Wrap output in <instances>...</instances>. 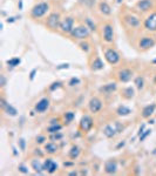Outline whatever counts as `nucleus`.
Wrapping results in <instances>:
<instances>
[{
	"instance_id": "obj_1",
	"label": "nucleus",
	"mask_w": 156,
	"mask_h": 176,
	"mask_svg": "<svg viewBox=\"0 0 156 176\" xmlns=\"http://www.w3.org/2000/svg\"><path fill=\"white\" fill-rule=\"evenodd\" d=\"M49 11V5L48 2L46 1H41V2H38L36 5H34L33 8L31 9V16L34 18V19H40V18H43L48 13Z\"/></svg>"
},
{
	"instance_id": "obj_2",
	"label": "nucleus",
	"mask_w": 156,
	"mask_h": 176,
	"mask_svg": "<svg viewBox=\"0 0 156 176\" xmlns=\"http://www.w3.org/2000/svg\"><path fill=\"white\" fill-rule=\"evenodd\" d=\"M90 32L92 31L86 25H80V26L74 27V30L72 31L71 35H72V38L78 39V40H86L87 38H89Z\"/></svg>"
},
{
	"instance_id": "obj_3",
	"label": "nucleus",
	"mask_w": 156,
	"mask_h": 176,
	"mask_svg": "<svg viewBox=\"0 0 156 176\" xmlns=\"http://www.w3.org/2000/svg\"><path fill=\"white\" fill-rule=\"evenodd\" d=\"M105 59L109 65H117L121 60L120 53L114 48H106L105 49Z\"/></svg>"
},
{
	"instance_id": "obj_4",
	"label": "nucleus",
	"mask_w": 156,
	"mask_h": 176,
	"mask_svg": "<svg viewBox=\"0 0 156 176\" xmlns=\"http://www.w3.org/2000/svg\"><path fill=\"white\" fill-rule=\"evenodd\" d=\"M121 132V125L119 123V122H116L114 125H106L103 129H102V133H103V135L108 137V139H113L116 136L117 133H120Z\"/></svg>"
},
{
	"instance_id": "obj_5",
	"label": "nucleus",
	"mask_w": 156,
	"mask_h": 176,
	"mask_svg": "<svg viewBox=\"0 0 156 176\" xmlns=\"http://www.w3.org/2000/svg\"><path fill=\"white\" fill-rule=\"evenodd\" d=\"M60 24H61V19H60V14L57 12H53L50 13L48 16H47V21H46V25L47 27L55 31L57 28H60Z\"/></svg>"
},
{
	"instance_id": "obj_6",
	"label": "nucleus",
	"mask_w": 156,
	"mask_h": 176,
	"mask_svg": "<svg viewBox=\"0 0 156 176\" xmlns=\"http://www.w3.org/2000/svg\"><path fill=\"white\" fill-rule=\"evenodd\" d=\"M93 126H94V120L88 114L83 115L81 118V120H80V122H79V128L83 133H88L90 129L93 128Z\"/></svg>"
},
{
	"instance_id": "obj_7",
	"label": "nucleus",
	"mask_w": 156,
	"mask_h": 176,
	"mask_svg": "<svg viewBox=\"0 0 156 176\" xmlns=\"http://www.w3.org/2000/svg\"><path fill=\"white\" fill-rule=\"evenodd\" d=\"M74 30V19L72 16H66L61 20L60 24V31L66 34H71Z\"/></svg>"
},
{
	"instance_id": "obj_8",
	"label": "nucleus",
	"mask_w": 156,
	"mask_h": 176,
	"mask_svg": "<svg viewBox=\"0 0 156 176\" xmlns=\"http://www.w3.org/2000/svg\"><path fill=\"white\" fill-rule=\"evenodd\" d=\"M102 35H103V40L110 44L114 41V27L112 24H105L102 26Z\"/></svg>"
},
{
	"instance_id": "obj_9",
	"label": "nucleus",
	"mask_w": 156,
	"mask_h": 176,
	"mask_svg": "<svg viewBox=\"0 0 156 176\" xmlns=\"http://www.w3.org/2000/svg\"><path fill=\"white\" fill-rule=\"evenodd\" d=\"M103 107V104L101 101V99H99L98 96H94L92 97L88 102V108H89V112L93 114H98Z\"/></svg>"
},
{
	"instance_id": "obj_10",
	"label": "nucleus",
	"mask_w": 156,
	"mask_h": 176,
	"mask_svg": "<svg viewBox=\"0 0 156 176\" xmlns=\"http://www.w3.org/2000/svg\"><path fill=\"white\" fill-rule=\"evenodd\" d=\"M144 28L148 32H156V12L150 13L149 16L146 18L144 23H143Z\"/></svg>"
},
{
	"instance_id": "obj_11",
	"label": "nucleus",
	"mask_w": 156,
	"mask_h": 176,
	"mask_svg": "<svg viewBox=\"0 0 156 176\" xmlns=\"http://www.w3.org/2000/svg\"><path fill=\"white\" fill-rule=\"evenodd\" d=\"M49 106H50V101H49L48 97H42V99H40V100L35 104L34 111L38 113V114H42V113L48 111Z\"/></svg>"
},
{
	"instance_id": "obj_12",
	"label": "nucleus",
	"mask_w": 156,
	"mask_h": 176,
	"mask_svg": "<svg viewBox=\"0 0 156 176\" xmlns=\"http://www.w3.org/2000/svg\"><path fill=\"white\" fill-rule=\"evenodd\" d=\"M155 40L151 37H143L141 38V40L139 41V47L142 51H148L150 48H153L155 46Z\"/></svg>"
},
{
	"instance_id": "obj_13",
	"label": "nucleus",
	"mask_w": 156,
	"mask_h": 176,
	"mask_svg": "<svg viewBox=\"0 0 156 176\" xmlns=\"http://www.w3.org/2000/svg\"><path fill=\"white\" fill-rule=\"evenodd\" d=\"M117 78H119V80L123 82V83H126V82H129L131 80V78H133V71L129 69V68H122V69H120L119 73H117Z\"/></svg>"
},
{
	"instance_id": "obj_14",
	"label": "nucleus",
	"mask_w": 156,
	"mask_h": 176,
	"mask_svg": "<svg viewBox=\"0 0 156 176\" xmlns=\"http://www.w3.org/2000/svg\"><path fill=\"white\" fill-rule=\"evenodd\" d=\"M123 21L126 23L127 26H129L131 28H137V27H140V25H141L139 18L133 16V14H126V16H123Z\"/></svg>"
},
{
	"instance_id": "obj_15",
	"label": "nucleus",
	"mask_w": 156,
	"mask_h": 176,
	"mask_svg": "<svg viewBox=\"0 0 156 176\" xmlns=\"http://www.w3.org/2000/svg\"><path fill=\"white\" fill-rule=\"evenodd\" d=\"M105 173L108 175H114L117 171V162L115 160H107L105 162Z\"/></svg>"
},
{
	"instance_id": "obj_16",
	"label": "nucleus",
	"mask_w": 156,
	"mask_h": 176,
	"mask_svg": "<svg viewBox=\"0 0 156 176\" xmlns=\"http://www.w3.org/2000/svg\"><path fill=\"white\" fill-rule=\"evenodd\" d=\"M1 107H2V111L5 112V114L8 116H16L18 115V111L12 104H7L5 99H1Z\"/></svg>"
},
{
	"instance_id": "obj_17",
	"label": "nucleus",
	"mask_w": 156,
	"mask_h": 176,
	"mask_svg": "<svg viewBox=\"0 0 156 176\" xmlns=\"http://www.w3.org/2000/svg\"><path fill=\"white\" fill-rule=\"evenodd\" d=\"M31 167H32V169L36 173V174H39V175H41V174H43L46 170H45V164H43V162H41L39 159H33L32 161H31Z\"/></svg>"
},
{
	"instance_id": "obj_18",
	"label": "nucleus",
	"mask_w": 156,
	"mask_h": 176,
	"mask_svg": "<svg viewBox=\"0 0 156 176\" xmlns=\"http://www.w3.org/2000/svg\"><path fill=\"white\" fill-rule=\"evenodd\" d=\"M43 164H45V170H46L48 174H54L57 169H59L57 163L53 160V159H46L45 162H43Z\"/></svg>"
},
{
	"instance_id": "obj_19",
	"label": "nucleus",
	"mask_w": 156,
	"mask_h": 176,
	"mask_svg": "<svg viewBox=\"0 0 156 176\" xmlns=\"http://www.w3.org/2000/svg\"><path fill=\"white\" fill-rule=\"evenodd\" d=\"M153 5H154L153 0H140L136 4V7L141 12H148L153 8Z\"/></svg>"
},
{
	"instance_id": "obj_20",
	"label": "nucleus",
	"mask_w": 156,
	"mask_h": 176,
	"mask_svg": "<svg viewBox=\"0 0 156 176\" xmlns=\"http://www.w3.org/2000/svg\"><path fill=\"white\" fill-rule=\"evenodd\" d=\"M155 109H156V104H154L146 106V107L142 109V118H144V119L150 118V116L155 113Z\"/></svg>"
},
{
	"instance_id": "obj_21",
	"label": "nucleus",
	"mask_w": 156,
	"mask_h": 176,
	"mask_svg": "<svg viewBox=\"0 0 156 176\" xmlns=\"http://www.w3.org/2000/svg\"><path fill=\"white\" fill-rule=\"evenodd\" d=\"M116 90V83L115 82H110V83H106L102 87L100 88V92L103 94H112L113 92Z\"/></svg>"
},
{
	"instance_id": "obj_22",
	"label": "nucleus",
	"mask_w": 156,
	"mask_h": 176,
	"mask_svg": "<svg viewBox=\"0 0 156 176\" xmlns=\"http://www.w3.org/2000/svg\"><path fill=\"white\" fill-rule=\"evenodd\" d=\"M103 67H105V65H103V61L96 56L94 60H93V62L90 65V68H92V71H94V72H96V71H101V69H103Z\"/></svg>"
},
{
	"instance_id": "obj_23",
	"label": "nucleus",
	"mask_w": 156,
	"mask_h": 176,
	"mask_svg": "<svg viewBox=\"0 0 156 176\" xmlns=\"http://www.w3.org/2000/svg\"><path fill=\"white\" fill-rule=\"evenodd\" d=\"M80 154H81V148H80L79 146L74 144V146H72L71 150L68 153V156H69V159H72V160H76V159L80 156Z\"/></svg>"
},
{
	"instance_id": "obj_24",
	"label": "nucleus",
	"mask_w": 156,
	"mask_h": 176,
	"mask_svg": "<svg viewBox=\"0 0 156 176\" xmlns=\"http://www.w3.org/2000/svg\"><path fill=\"white\" fill-rule=\"evenodd\" d=\"M57 143H54V141H52V142H48V143L45 144V152L49 154V155H54V154H57Z\"/></svg>"
},
{
	"instance_id": "obj_25",
	"label": "nucleus",
	"mask_w": 156,
	"mask_h": 176,
	"mask_svg": "<svg viewBox=\"0 0 156 176\" xmlns=\"http://www.w3.org/2000/svg\"><path fill=\"white\" fill-rule=\"evenodd\" d=\"M116 114L119 115V116H128L129 114H131V109L129 107H127V106H124V104H121L117 109H116Z\"/></svg>"
},
{
	"instance_id": "obj_26",
	"label": "nucleus",
	"mask_w": 156,
	"mask_h": 176,
	"mask_svg": "<svg viewBox=\"0 0 156 176\" xmlns=\"http://www.w3.org/2000/svg\"><path fill=\"white\" fill-rule=\"evenodd\" d=\"M99 9H100V12H101L103 16H109V14H112V8H110V6L107 4L106 1L100 2Z\"/></svg>"
},
{
	"instance_id": "obj_27",
	"label": "nucleus",
	"mask_w": 156,
	"mask_h": 176,
	"mask_svg": "<svg viewBox=\"0 0 156 176\" xmlns=\"http://www.w3.org/2000/svg\"><path fill=\"white\" fill-rule=\"evenodd\" d=\"M134 95H135V92H134V89H133L131 87H127L122 90V96L124 97V99H127V100L133 99Z\"/></svg>"
},
{
	"instance_id": "obj_28",
	"label": "nucleus",
	"mask_w": 156,
	"mask_h": 176,
	"mask_svg": "<svg viewBox=\"0 0 156 176\" xmlns=\"http://www.w3.org/2000/svg\"><path fill=\"white\" fill-rule=\"evenodd\" d=\"M61 129H62V126L60 123H53V125H50V126L47 127V132H48L49 134H54V133L60 132Z\"/></svg>"
},
{
	"instance_id": "obj_29",
	"label": "nucleus",
	"mask_w": 156,
	"mask_h": 176,
	"mask_svg": "<svg viewBox=\"0 0 156 176\" xmlns=\"http://www.w3.org/2000/svg\"><path fill=\"white\" fill-rule=\"evenodd\" d=\"M134 83H135V86L136 88L139 89V90H142L143 88H144V79L142 78V76H137L135 81H134Z\"/></svg>"
},
{
	"instance_id": "obj_30",
	"label": "nucleus",
	"mask_w": 156,
	"mask_h": 176,
	"mask_svg": "<svg viewBox=\"0 0 156 176\" xmlns=\"http://www.w3.org/2000/svg\"><path fill=\"white\" fill-rule=\"evenodd\" d=\"M64 119H65L66 123H71V122H73V120L75 119V114H74L73 112H67L65 113V115H64Z\"/></svg>"
},
{
	"instance_id": "obj_31",
	"label": "nucleus",
	"mask_w": 156,
	"mask_h": 176,
	"mask_svg": "<svg viewBox=\"0 0 156 176\" xmlns=\"http://www.w3.org/2000/svg\"><path fill=\"white\" fill-rule=\"evenodd\" d=\"M20 62H21V60L19 58H12V59L7 60V65L11 67H16V66L20 65Z\"/></svg>"
},
{
	"instance_id": "obj_32",
	"label": "nucleus",
	"mask_w": 156,
	"mask_h": 176,
	"mask_svg": "<svg viewBox=\"0 0 156 176\" xmlns=\"http://www.w3.org/2000/svg\"><path fill=\"white\" fill-rule=\"evenodd\" d=\"M86 26L89 28L90 31H96V25L94 24V23L92 21V19H89V18L86 19Z\"/></svg>"
},
{
	"instance_id": "obj_33",
	"label": "nucleus",
	"mask_w": 156,
	"mask_h": 176,
	"mask_svg": "<svg viewBox=\"0 0 156 176\" xmlns=\"http://www.w3.org/2000/svg\"><path fill=\"white\" fill-rule=\"evenodd\" d=\"M150 134H151V129H146V130H143L142 134L140 135V141H141V142L144 141V140H146Z\"/></svg>"
},
{
	"instance_id": "obj_34",
	"label": "nucleus",
	"mask_w": 156,
	"mask_h": 176,
	"mask_svg": "<svg viewBox=\"0 0 156 176\" xmlns=\"http://www.w3.org/2000/svg\"><path fill=\"white\" fill-rule=\"evenodd\" d=\"M64 137V134H61L60 132H57V133H54V134H50V140L52 141H59V140H61Z\"/></svg>"
},
{
	"instance_id": "obj_35",
	"label": "nucleus",
	"mask_w": 156,
	"mask_h": 176,
	"mask_svg": "<svg viewBox=\"0 0 156 176\" xmlns=\"http://www.w3.org/2000/svg\"><path fill=\"white\" fill-rule=\"evenodd\" d=\"M46 141H47V137L45 135H38L36 136V139H35V142L38 144H43Z\"/></svg>"
},
{
	"instance_id": "obj_36",
	"label": "nucleus",
	"mask_w": 156,
	"mask_h": 176,
	"mask_svg": "<svg viewBox=\"0 0 156 176\" xmlns=\"http://www.w3.org/2000/svg\"><path fill=\"white\" fill-rule=\"evenodd\" d=\"M80 48H81L83 52H86V53H88L90 51V45L88 42H81L80 44Z\"/></svg>"
},
{
	"instance_id": "obj_37",
	"label": "nucleus",
	"mask_w": 156,
	"mask_h": 176,
	"mask_svg": "<svg viewBox=\"0 0 156 176\" xmlns=\"http://www.w3.org/2000/svg\"><path fill=\"white\" fill-rule=\"evenodd\" d=\"M18 169H19V171L23 173V174H28V168H27L25 164H23V163L18 166Z\"/></svg>"
},
{
	"instance_id": "obj_38",
	"label": "nucleus",
	"mask_w": 156,
	"mask_h": 176,
	"mask_svg": "<svg viewBox=\"0 0 156 176\" xmlns=\"http://www.w3.org/2000/svg\"><path fill=\"white\" fill-rule=\"evenodd\" d=\"M80 83V79H78V78H72L69 82H68V85L69 86H76V85H79Z\"/></svg>"
},
{
	"instance_id": "obj_39",
	"label": "nucleus",
	"mask_w": 156,
	"mask_h": 176,
	"mask_svg": "<svg viewBox=\"0 0 156 176\" xmlns=\"http://www.w3.org/2000/svg\"><path fill=\"white\" fill-rule=\"evenodd\" d=\"M60 87H61V82H59V81H57V82L52 83V86L49 87V89H50V90H55V89H57V88H60Z\"/></svg>"
},
{
	"instance_id": "obj_40",
	"label": "nucleus",
	"mask_w": 156,
	"mask_h": 176,
	"mask_svg": "<svg viewBox=\"0 0 156 176\" xmlns=\"http://www.w3.org/2000/svg\"><path fill=\"white\" fill-rule=\"evenodd\" d=\"M19 147H20L21 150H25V148H26V141H25L24 139H20V140H19Z\"/></svg>"
},
{
	"instance_id": "obj_41",
	"label": "nucleus",
	"mask_w": 156,
	"mask_h": 176,
	"mask_svg": "<svg viewBox=\"0 0 156 176\" xmlns=\"http://www.w3.org/2000/svg\"><path fill=\"white\" fill-rule=\"evenodd\" d=\"M0 79H1V83H0V85H1V87H5V86H6V79H5V76H4V75H1V76H0Z\"/></svg>"
},
{
	"instance_id": "obj_42",
	"label": "nucleus",
	"mask_w": 156,
	"mask_h": 176,
	"mask_svg": "<svg viewBox=\"0 0 156 176\" xmlns=\"http://www.w3.org/2000/svg\"><path fill=\"white\" fill-rule=\"evenodd\" d=\"M41 149H39V148H38V149H34V154H35V155H38V156H42V155H43V153L42 152H40Z\"/></svg>"
},
{
	"instance_id": "obj_43",
	"label": "nucleus",
	"mask_w": 156,
	"mask_h": 176,
	"mask_svg": "<svg viewBox=\"0 0 156 176\" xmlns=\"http://www.w3.org/2000/svg\"><path fill=\"white\" fill-rule=\"evenodd\" d=\"M35 73H36V69H33L32 72H31V80L34 79V76H35Z\"/></svg>"
},
{
	"instance_id": "obj_44",
	"label": "nucleus",
	"mask_w": 156,
	"mask_h": 176,
	"mask_svg": "<svg viewBox=\"0 0 156 176\" xmlns=\"http://www.w3.org/2000/svg\"><path fill=\"white\" fill-rule=\"evenodd\" d=\"M53 123H59V119H52L50 120V125H53Z\"/></svg>"
},
{
	"instance_id": "obj_45",
	"label": "nucleus",
	"mask_w": 156,
	"mask_h": 176,
	"mask_svg": "<svg viewBox=\"0 0 156 176\" xmlns=\"http://www.w3.org/2000/svg\"><path fill=\"white\" fill-rule=\"evenodd\" d=\"M143 130H144V126H143V125H142V126H141V127H140V130H139V134H140V135H141V134H142V132H143Z\"/></svg>"
},
{
	"instance_id": "obj_46",
	"label": "nucleus",
	"mask_w": 156,
	"mask_h": 176,
	"mask_svg": "<svg viewBox=\"0 0 156 176\" xmlns=\"http://www.w3.org/2000/svg\"><path fill=\"white\" fill-rule=\"evenodd\" d=\"M69 175H76V171H72V173H69Z\"/></svg>"
},
{
	"instance_id": "obj_47",
	"label": "nucleus",
	"mask_w": 156,
	"mask_h": 176,
	"mask_svg": "<svg viewBox=\"0 0 156 176\" xmlns=\"http://www.w3.org/2000/svg\"><path fill=\"white\" fill-rule=\"evenodd\" d=\"M122 1H123V0H116V2H117V4H121Z\"/></svg>"
}]
</instances>
